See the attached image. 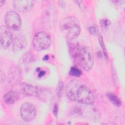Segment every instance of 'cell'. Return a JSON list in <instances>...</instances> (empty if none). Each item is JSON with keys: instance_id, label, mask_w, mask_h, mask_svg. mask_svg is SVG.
<instances>
[{"instance_id": "277c9868", "label": "cell", "mask_w": 125, "mask_h": 125, "mask_svg": "<svg viewBox=\"0 0 125 125\" xmlns=\"http://www.w3.org/2000/svg\"><path fill=\"white\" fill-rule=\"evenodd\" d=\"M51 43V39L48 34L41 31L36 33L33 39V45L37 51H41L48 48Z\"/></svg>"}, {"instance_id": "7402d4cb", "label": "cell", "mask_w": 125, "mask_h": 125, "mask_svg": "<svg viewBox=\"0 0 125 125\" xmlns=\"http://www.w3.org/2000/svg\"><path fill=\"white\" fill-rule=\"evenodd\" d=\"M112 2L117 4H122L125 2V0H113Z\"/></svg>"}, {"instance_id": "ac0fdd59", "label": "cell", "mask_w": 125, "mask_h": 125, "mask_svg": "<svg viewBox=\"0 0 125 125\" xmlns=\"http://www.w3.org/2000/svg\"><path fill=\"white\" fill-rule=\"evenodd\" d=\"M89 33L94 36H97L99 34V28L97 25L93 24L88 27Z\"/></svg>"}, {"instance_id": "8992f818", "label": "cell", "mask_w": 125, "mask_h": 125, "mask_svg": "<svg viewBox=\"0 0 125 125\" xmlns=\"http://www.w3.org/2000/svg\"><path fill=\"white\" fill-rule=\"evenodd\" d=\"M21 118L26 122H30L35 117L37 113L36 108L35 105L30 103L23 104L20 109Z\"/></svg>"}, {"instance_id": "4fadbf2b", "label": "cell", "mask_w": 125, "mask_h": 125, "mask_svg": "<svg viewBox=\"0 0 125 125\" xmlns=\"http://www.w3.org/2000/svg\"><path fill=\"white\" fill-rule=\"evenodd\" d=\"M81 47L77 42H70L69 45L70 54L72 58L75 60L79 61V57Z\"/></svg>"}, {"instance_id": "7c38bea8", "label": "cell", "mask_w": 125, "mask_h": 125, "mask_svg": "<svg viewBox=\"0 0 125 125\" xmlns=\"http://www.w3.org/2000/svg\"><path fill=\"white\" fill-rule=\"evenodd\" d=\"M19 98V93L13 90H10L3 96V100L7 104H11L15 103Z\"/></svg>"}, {"instance_id": "9a60e30c", "label": "cell", "mask_w": 125, "mask_h": 125, "mask_svg": "<svg viewBox=\"0 0 125 125\" xmlns=\"http://www.w3.org/2000/svg\"><path fill=\"white\" fill-rule=\"evenodd\" d=\"M99 42H100V44L101 46V48H102V50H103V54H104V58L107 61H108V57L107 51H106V48L105 47V45L104 44V42L103 37L101 35H99Z\"/></svg>"}, {"instance_id": "5b68a950", "label": "cell", "mask_w": 125, "mask_h": 125, "mask_svg": "<svg viewBox=\"0 0 125 125\" xmlns=\"http://www.w3.org/2000/svg\"><path fill=\"white\" fill-rule=\"evenodd\" d=\"M5 22L7 27L13 30H19L21 25V19L19 15L14 11H9L6 13Z\"/></svg>"}, {"instance_id": "d6986e66", "label": "cell", "mask_w": 125, "mask_h": 125, "mask_svg": "<svg viewBox=\"0 0 125 125\" xmlns=\"http://www.w3.org/2000/svg\"><path fill=\"white\" fill-rule=\"evenodd\" d=\"M63 83L62 82L60 81L58 83V85L57 88V94L59 97H61L62 96V93L63 90Z\"/></svg>"}, {"instance_id": "30bf717a", "label": "cell", "mask_w": 125, "mask_h": 125, "mask_svg": "<svg viewBox=\"0 0 125 125\" xmlns=\"http://www.w3.org/2000/svg\"><path fill=\"white\" fill-rule=\"evenodd\" d=\"M21 70L17 67L12 68L9 74V82L12 84H17L21 80Z\"/></svg>"}, {"instance_id": "e0dca14e", "label": "cell", "mask_w": 125, "mask_h": 125, "mask_svg": "<svg viewBox=\"0 0 125 125\" xmlns=\"http://www.w3.org/2000/svg\"><path fill=\"white\" fill-rule=\"evenodd\" d=\"M111 23L110 21L107 19H102L100 22L101 27L104 30H106Z\"/></svg>"}, {"instance_id": "6da1fadb", "label": "cell", "mask_w": 125, "mask_h": 125, "mask_svg": "<svg viewBox=\"0 0 125 125\" xmlns=\"http://www.w3.org/2000/svg\"><path fill=\"white\" fill-rule=\"evenodd\" d=\"M65 93L68 98L73 101L91 104L95 102V96L90 89L80 81L73 80L67 84Z\"/></svg>"}, {"instance_id": "8fae6325", "label": "cell", "mask_w": 125, "mask_h": 125, "mask_svg": "<svg viewBox=\"0 0 125 125\" xmlns=\"http://www.w3.org/2000/svg\"><path fill=\"white\" fill-rule=\"evenodd\" d=\"M21 90L25 94L32 96H38L40 94L38 87L27 83L22 84Z\"/></svg>"}, {"instance_id": "52a82bcc", "label": "cell", "mask_w": 125, "mask_h": 125, "mask_svg": "<svg viewBox=\"0 0 125 125\" xmlns=\"http://www.w3.org/2000/svg\"><path fill=\"white\" fill-rule=\"evenodd\" d=\"M13 35L10 29L6 25L0 26V40L1 46L4 48L8 47L13 42Z\"/></svg>"}, {"instance_id": "5bb4252c", "label": "cell", "mask_w": 125, "mask_h": 125, "mask_svg": "<svg viewBox=\"0 0 125 125\" xmlns=\"http://www.w3.org/2000/svg\"><path fill=\"white\" fill-rule=\"evenodd\" d=\"M107 99L110 102L116 106H120L122 105V102L119 98L114 93L111 92H107L106 94Z\"/></svg>"}, {"instance_id": "cb8c5ba5", "label": "cell", "mask_w": 125, "mask_h": 125, "mask_svg": "<svg viewBox=\"0 0 125 125\" xmlns=\"http://www.w3.org/2000/svg\"><path fill=\"white\" fill-rule=\"evenodd\" d=\"M5 0H0V7H1L2 6V5L4 4V3H5Z\"/></svg>"}, {"instance_id": "44dd1931", "label": "cell", "mask_w": 125, "mask_h": 125, "mask_svg": "<svg viewBox=\"0 0 125 125\" xmlns=\"http://www.w3.org/2000/svg\"><path fill=\"white\" fill-rule=\"evenodd\" d=\"M58 4L59 5V6L60 7H61L62 8H64L66 6L65 3L64 1H59Z\"/></svg>"}, {"instance_id": "3957f363", "label": "cell", "mask_w": 125, "mask_h": 125, "mask_svg": "<svg viewBox=\"0 0 125 125\" xmlns=\"http://www.w3.org/2000/svg\"><path fill=\"white\" fill-rule=\"evenodd\" d=\"M94 56L91 48L88 46L81 47L79 62L82 67L86 71L91 69L94 64Z\"/></svg>"}, {"instance_id": "9c48e42d", "label": "cell", "mask_w": 125, "mask_h": 125, "mask_svg": "<svg viewBox=\"0 0 125 125\" xmlns=\"http://www.w3.org/2000/svg\"><path fill=\"white\" fill-rule=\"evenodd\" d=\"M27 45L25 37L22 35H19L14 40L13 50L15 53H19L24 50Z\"/></svg>"}, {"instance_id": "603a6c76", "label": "cell", "mask_w": 125, "mask_h": 125, "mask_svg": "<svg viewBox=\"0 0 125 125\" xmlns=\"http://www.w3.org/2000/svg\"><path fill=\"white\" fill-rule=\"evenodd\" d=\"M45 73V72L44 71H40V72L39 74V77H42V76H43Z\"/></svg>"}, {"instance_id": "ffe728a7", "label": "cell", "mask_w": 125, "mask_h": 125, "mask_svg": "<svg viewBox=\"0 0 125 125\" xmlns=\"http://www.w3.org/2000/svg\"><path fill=\"white\" fill-rule=\"evenodd\" d=\"M58 105L57 104H54V108H53V113L54 115L57 117V114H58Z\"/></svg>"}, {"instance_id": "ba28073f", "label": "cell", "mask_w": 125, "mask_h": 125, "mask_svg": "<svg viewBox=\"0 0 125 125\" xmlns=\"http://www.w3.org/2000/svg\"><path fill=\"white\" fill-rule=\"evenodd\" d=\"M35 0H16L13 1L15 9L20 12L25 13L30 11L34 5Z\"/></svg>"}, {"instance_id": "7a4b0ae2", "label": "cell", "mask_w": 125, "mask_h": 125, "mask_svg": "<svg viewBox=\"0 0 125 125\" xmlns=\"http://www.w3.org/2000/svg\"><path fill=\"white\" fill-rule=\"evenodd\" d=\"M60 28L64 36L70 40L78 37L81 32L80 22L76 18L73 16L62 19L60 23Z\"/></svg>"}, {"instance_id": "2e32d148", "label": "cell", "mask_w": 125, "mask_h": 125, "mask_svg": "<svg viewBox=\"0 0 125 125\" xmlns=\"http://www.w3.org/2000/svg\"><path fill=\"white\" fill-rule=\"evenodd\" d=\"M70 75L75 77H80L82 75V71L76 66H72L69 70Z\"/></svg>"}]
</instances>
